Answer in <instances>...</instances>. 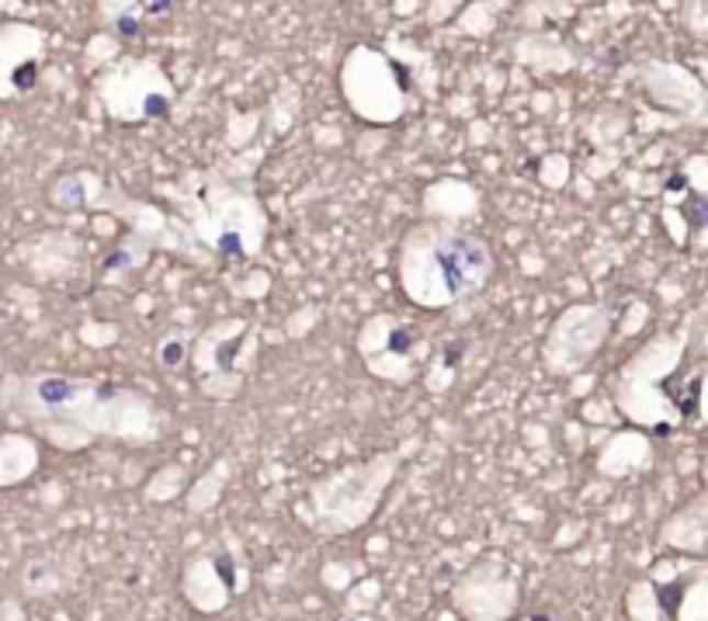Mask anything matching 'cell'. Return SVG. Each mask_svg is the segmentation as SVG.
Listing matches in <instances>:
<instances>
[{
    "label": "cell",
    "instance_id": "6da1fadb",
    "mask_svg": "<svg viewBox=\"0 0 708 621\" xmlns=\"http://www.w3.org/2000/svg\"><path fill=\"white\" fill-rule=\"evenodd\" d=\"M493 274V253L476 233L427 223L406 233L400 250V285L424 309L456 306L480 292Z\"/></svg>",
    "mask_w": 708,
    "mask_h": 621
},
{
    "label": "cell",
    "instance_id": "7a4b0ae2",
    "mask_svg": "<svg viewBox=\"0 0 708 621\" xmlns=\"http://www.w3.org/2000/svg\"><path fill=\"white\" fill-rule=\"evenodd\" d=\"M188 358V337L184 334H167L157 348V361L164 369H178L181 361Z\"/></svg>",
    "mask_w": 708,
    "mask_h": 621
}]
</instances>
